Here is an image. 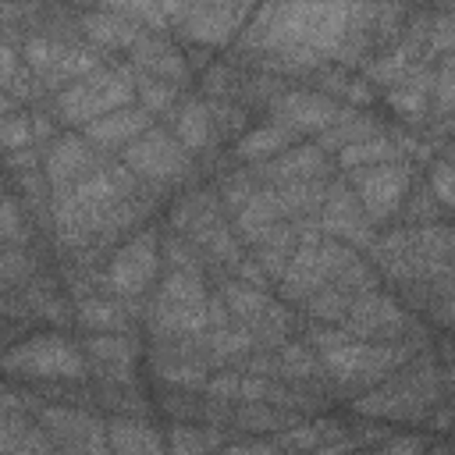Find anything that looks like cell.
Listing matches in <instances>:
<instances>
[{"label":"cell","mask_w":455,"mask_h":455,"mask_svg":"<svg viewBox=\"0 0 455 455\" xmlns=\"http://www.w3.org/2000/svg\"><path fill=\"white\" fill-rule=\"evenodd\" d=\"M78 323H82V327H92V331H114V327L121 323V313H117V306L92 299V302H82Z\"/></svg>","instance_id":"cell-33"},{"label":"cell","mask_w":455,"mask_h":455,"mask_svg":"<svg viewBox=\"0 0 455 455\" xmlns=\"http://www.w3.org/2000/svg\"><path fill=\"white\" fill-rule=\"evenodd\" d=\"M441 395V373L434 363H405L387 380H380L370 395L355 398L352 409L359 416H380V419H419L430 412V405Z\"/></svg>","instance_id":"cell-1"},{"label":"cell","mask_w":455,"mask_h":455,"mask_svg":"<svg viewBox=\"0 0 455 455\" xmlns=\"http://www.w3.org/2000/svg\"><path fill=\"white\" fill-rule=\"evenodd\" d=\"M132 60L142 68V71H149L153 78H164V82H181L185 78V60H181V53L167 43V39H160V36H149V32H139V39L132 43Z\"/></svg>","instance_id":"cell-17"},{"label":"cell","mask_w":455,"mask_h":455,"mask_svg":"<svg viewBox=\"0 0 455 455\" xmlns=\"http://www.w3.org/2000/svg\"><path fill=\"white\" fill-rule=\"evenodd\" d=\"M224 302H228V313H235L238 320H245V323H252V327H259V331L281 327L277 309H274L259 291H252V288H245V284H228V288H224Z\"/></svg>","instance_id":"cell-22"},{"label":"cell","mask_w":455,"mask_h":455,"mask_svg":"<svg viewBox=\"0 0 455 455\" xmlns=\"http://www.w3.org/2000/svg\"><path fill=\"white\" fill-rule=\"evenodd\" d=\"M320 228L334 238L366 245L370 242V217L363 213L355 192L348 188H327V199L320 206Z\"/></svg>","instance_id":"cell-14"},{"label":"cell","mask_w":455,"mask_h":455,"mask_svg":"<svg viewBox=\"0 0 455 455\" xmlns=\"http://www.w3.org/2000/svg\"><path fill=\"white\" fill-rule=\"evenodd\" d=\"M25 68H32L46 85H75L78 78L100 71L96 57L82 46L50 43V39H28L25 43Z\"/></svg>","instance_id":"cell-8"},{"label":"cell","mask_w":455,"mask_h":455,"mask_svg":"<svg viewBox=\"0 0 455 455\" xmlns=\"http://www.w3.org/2000/svg\"><path fill=\"white\" fill-rule=\"evenodd\" d=\"M366 455H423V437L419 434H402V437H391V441H384L380 448H373Z\"/></svg>","instance_id":"cell-36"},{"label":"cell","mask_w":455,"mask_h":455,"mask_svg":"<svg viewBox=\"0 0 455 455\" xmlns=\"http://www.w3.org/2000/svg\"><path fill=\"white\" fill-rule=\"evenodd\" d=\"M252 338H256V334H252L249 327H231V331H228V327H217L206 345H210V352H213L217 359H235V355H245V352L256 345Z\"/></svg>","instance_id":"cell-30"},{"label":"cell","mask_w":455,"mask_h":455,"mask_svg":"<svg viewBox=\"0 0 455 455\" xmlns=\"http://www.w3.org/2000/svg\"><path fill=\"white\" fill-rule=\"evenodd\" d=\"M110 448L114 455H164L160 448V437L149 423H139V419H114L110 427Z\"/></svg>","instance_id":"cell-23"},{"label":"cell","mask_w":455,"mask_h":455,"mask_svg":"<svg viewBox=\"0 0 455 455\" xmlns=\"http://www.w3.org/2000/svg\"><path fill=\"white\" fill-rule=\"evenodd\" d=\"M124 164L132 174L149 181H178L192 167V153L164 128H149L132 146H124Z\"/></svg>","instance_id":"cell-7"},{"label":"cell","mask_w":455,"mask_h":455,"mask_svg":"<svg viewBox=\"0 0 455 455\" xmlns=\"http://www.w3.org/2000/svg\"><path fill=\"white\" fill-rule=\"evenodd\" d=\"M327 171V153L320 146H295L281 156H274L263 174L270 181H281V185H295V181H313Z\"/></svg>","instance_id":"cell-18"},{"label":"cell","mask_w":455,"mask_h":455,"mask_svg":"<svg viewBox=\"0 0 455 455\" xmlns=\"http://www.w3.org/2000/svg\"><path fill=\"white\" fill-rule=\"evenodd\" d=\"M409 185H412V171L398 160L352 171V192H355L363 213L370 217V224H380V220L395 217L402 199L409 196Z\"/></svg>","instance_id":"cell-6"},{"label":"cell","mask_w":455,"mask_h":455,"mask_svg":"<svg viewBox=\"0 0 455 455\" xmlns=\"http://www.w3.org/2000/svg\"><path fill=\"white\" fill-rule=\"evenodd\" d=\"M274 366H277V373L288 377V380H309L313 370H316L313 355H309L302 345H284V352L274 359Z\"/></svg>","instance_id":"cell-31"},{"label":"cell","mask_w":455,"mask_h":455,"mask_svg":"<svg viewBox=\"0 0 455 455\" xmlns=\"http://www.w3.org/2000/svg\"><path fill=\"white\" fill-rule=\"evenodd\" d=\"M370 291V270H366V263L363 259H355L352 267H345L323 291H316L306 306H309V316H316V320H334V323H341L345 316H348V309L363 299Z\"/></svg>","instance_id":"cell-11"},{"label":"cell","mask_w":455,"mask_h":455,"mask_svg":"<svg viewBox=\"0 0 455 455\" xmlns=\"http://www.w3.org/2000/svg\"><path fill=\"white\" fill-rule=\"evenodd\" d=\"M174 139H178L188 153L206 149V146H210V139H213L210 110H206L203 103H196V100L181 103V107H178V114H174Z\"/></svg>","instance_id":"cell-24"},{"label":"cell","mask_w":455,"mask_h":455,"mask_svg":"<svg viewBox=\"0 0 455 455\" xmlns=\"http://www.w3.org/2000/svg\"><path fill=\"white\" fill-rule=\"evenodd\" d=\"M156 274V238L146 231L132 238L124 249H117L110 270H107V288L114 295H139Z\"/></svg>","instance_id":"cell-10"},{"label":"cell","mask_w":455,"mask_h":455,"mask_svg":"<svg viewBox=\"0 0 455 455\" xmlns=\"http://www.w3.org/2000/svg\"><path fill=\"white\" fill-rule=\"evenodd\" d=\"M437 92V71H427V68H412L402 82H395L387 89V103L402 114V117H419L430 103V96Z\"/></svg>","instance_id":"cell-20"},{"label":"cell","mask_w":455,"mask_h":455,"mask_svg":"<svg viewBox=\"0 0 455 455\" xmlns=\"http://www.w3.org/2000/svg\"><path fill=\"white\" fill-rule=\"evenodd\" d=\"M252 11L235 4H188V7H167V18L181 21V32L196 43H224Z\"/></svg>","instance_id":"cell-9"},{"label":"cell","mask_w":455,"mask_h":455,"mask_svg":"<svg viewBox=\"0 0 455 455\" xmlns=\"http://www.w3.org/2000/svg\"><path fill=\"white\" fill-rule=\"evenodd\" d=\"M224 455H277V451L267 448V444H235V448H228Z\"/></svg>","instance_id":"cell-38"},{"label":"cell","mask_w":455,"mask_h":455,"mask_svg":"<svg viewBox=\"0 0 455 455\" xmlns=\"http://www.w3.org/2000/svg\"><path fill=\"white\" fill-rule=\"evenodd\" d=\"M203 448H206V441L199 430H192V427L171 430V455H203Z\"/></svg>","instance_id":"cell-35"},{"label":"cell","mask_w":455,"mask_h":455,"mask_svg":"<svg viewBox=\"0 0 455 455\" xmlns=\"http://www.w3.org/2000/svg\"><path fill=\"white\" fill-rule=\"evenodd\" d=\"M4 366L11 373L43 377V380H78V377H85V355L68 338H57V334L25 338L21 345H14L7 352Z\"/></svg>","instance_id":"cell-5"},{"label":"cell","mask_w":455,"mask_h":455,"mask_svg":"<svg viewBox=\"0 0 455 455\" xmlns=\"http://www.w3.org/2000/svg\"><path fill=\"white\" fill-rule=\"evenodd\" d=\"M89 171V139L85 135H60L46 149V181L53 188H75Z\"/></svg>","instance_id":"cell-15"},{"label":"cell","mask_w":455,"mask_h":455,"mask_svg":"<svg viewBox=\"0 0 455 455\" xmlns=\"http://www.w3.org/2000/svg\"><path fill=\"white\" fill-rule=\"evenodd\" d=\"M139 96H142V110L156 114V110H167L174 103V85L164 82V78H153V75H142L139 82Z\"/></svg>","instance_id":"cell-32"},{"label":"cell","mask_w":455,"mask_h":455,"mask_svg":"<svg viewBox=\"0 0 455 455\" xmlns=\"http://www.w3.org/2000/svg\"><path fill=\"white\" fill-rule=\"evenodd\" d=\"M281 224V210H277V199H274V188L270 192H252L238 210H235V228L245 242L259 245L274 228Z\"/></svg>","instance_id":"cell-19"},{"label":"cell","mask_w":455,"mask_h":455,"mask_svg":"<svg viewBox=\"0 0 455 455\" xmlns=\"http://www.w3.org/2000/svg\"><path fill=\"white\" fill-rule=\"evenodd\" d=\"M132 85H135V82H132L124 71L100 68V71L78 78L75 85L60 89L57 100H53V110H57L60 121L89 128L92 121L114 114V110H124L128 100H132Z\"/></svg>","instance_id":"cell-4"},{"label":"cell","mask_w":455,"mask_h":455,"mask_svg":"<svg viewBox=\"0 0 455 455\" xmlns=\"http://www.w3.org/2000/svg\"><path fill=\"white\" fill-rule=\"evenodd\" d=\"M89 355L114 377H121V380H128L132 377V363H135V355H132V345L124 341V338H117V334H96V338H89Z\"/></svg>","instance_id":"cell-27"},{"label":"cell","mask_w":455,"mask_h":455,"mask_svg":"<svg viewBox=\"0 0 455 455\" xmlns=\"http://www.w3.org/2000/svg\"><path fill=\"white\" fill-rule=\"evenodd\" d=\"M4 455H11V451H4Z\"/></svg>","instance_id":"cell-39"},{"label":"cell","mask_w":455,"mask_h":455,"mask_svg":"<svg viewBox=\"0 0 455 455\" xmlns=\"http://www.w3.org/2000/svg\"><path fill=\"white\" fill-rule=\"evenodd\" d=\"M295 228H288V224H277L259 245H256V263L263 267V274H270V277H284V270H288V263H291V256H295Z\"/></svg>","instance_id":"cell-25"},{"label":"cell","mask_w":455,"mask_h":455,"mask_svg":"<svg viewBox=\"0 0 455 455\" xmlns=\"http://www.w3.org/2000/svg\"><path fill=\"white\" fill-rule=\"evenodd\" d=\"M412 355H416L412 341H355L348 334L320 352L327 373L341 384H380L395 370H402Z\"/></svg>","instance_id":"cell-2"},{"label":"cell","mask_w":455,"mask_h":455,"mask_svg":"<svg viewBox=\"0 0 455 455\" xmlns=\"http://www.w3.org/2000/svg\"><path fill=\"white\" fill-rule=\"evenodd\" d=\"M82 25H85V36L96 39V43H103V46H132L139 39V32H142L139 25L121 21V14L114 7H103V11L85 14Z\"/></svg>","instance_id":"cell-26"},{"label":"cell","mask_w":455,"mask_h":455,"mask_svg":"<svg viewBox=\"0 0 455 455\" xmlns=\"http://www.w3.org/2000/svg\"><path fill=\"white\" fill-rule=\"evenodd\" d=\"M338 437H341V427H338V423H331V419H316V423H309V427H291V430H284L281 444L313 455L316 448H323V444H331V441H338Z\"/></svg>","instance_id":"cell-29"},{"label":"cell","mask_w":455,"mask_h":455,"mask_svg":"<svg viewBox=\"0 0 455 455\" xmlns=\"http://www.w3.org/2000/svg\"><path fill=\"white\" fill-rule=\"evenodd\" d=\"M146 132H149V110H139V107L114 110V114L92 121L89 128H82V135L96 146H132Z\"/></svg>","instance_id":"cell-16"},{"label":"cell","mask_w":455,"mask_h":455,"mask_svg":"<svg viewBox=\"0 0 455 455\" xmlns=\"http://www.w3.org/2000/svg\"><path fill=\"white\" fill-rule=\"evenodd\" d=\"M437 107L441 110H451L455 107V53L437 71Z\"/></svg>","instance_id":"cell-37"},{"label":"cell","mask_w":455,"mask_h":455,"mask_svg":"<svg viewBox=\"0 0 455 455\" xmlns=\"http://www.w3.org/2000/svg\"><path fill=\"white\" fill-rule=\"evenodd\" d=\"M359 256L338 242V238H323V235H306L302 245L295 249L284 277H281V291L295 302H309L316 291H323L345 267H352Z\"/></svg>","instance_id":"cell-3"},{"label":"cell","mask_w":455,"mask_h":455,"mask_svg":"<svg viewBox=\"0 0 455 455\" xmlns=\"http://www.w3.org/2000/svg\"><path fill=\"white\" fill-rule=\"evenodd\" d=\"M4 146L14 153L18 146H28L32 142V128H28V117H21V114H7L4 117Z\"/></svg>","instance_id":"cell-34"},{"label":"cell","mask_w":455,"mask_h":455,"mask_svg":"<svg viewBox=\"0 0 455 455\" xmlns=\"http://www.w3.org/2000/svg\"><path fill=\"white\" fill-rule=\"evenodd\" d=\"M295 135H299V132H291L288 124L270 121V124H259V128L245 132V135L238 139L235 153H238L242 160H267V156H281V153H288V142H291Z\"/></svg>","instance_id":"cell-21"},{"label":"cell","mask_w":455,"mask_h":455,"mask_svg":"<svg viewBox=\"0 0 455 455\" xmlns=\"http://www.w3.org/2000/svg\"><path fill=\"white\" fill-rule=\"evenodd\" d=\"M391 160H398V146L391 139H384V135L355 142V146H345L338 153V164L345 171H363V167H377V164H391Z\"/></svg>","instance_id":"cell-28"},{"label":"cell","mask_w":455,"mask_h":455,"mask_svg":"<svg viewBox=\"0 0 455 455\" xmlns=\"http://www.w3.org/2000/svg\"><path fill=\"white\" fill-rule=\"evenodd\" d=\"M274 114L291 132H331L345 117V110L320 92H284L274 103Z\"/></svg>","instance_id":"cell-12"},{"label":"cell","mask_w":455,"mask_h":455,"mask_svg":"<svg viewBox=\"0 0 455 455\" xmlns=\"http://www.w3.org/2000/svg\"><path fill=\"white\" fill-rule=\"evenodd\" d=\"M405 323V313L398 309L395 299L380 295V291H366L352 309L348 316L338 323L348 338H387L391 331H398Z\"/></svg>","instance_id":"cell-13"}]
</instances>
